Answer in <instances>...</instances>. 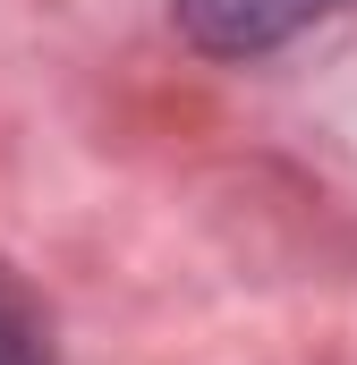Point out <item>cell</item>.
<instances>
[{
	"label": "cell",
	"instance_id": "obj_1",
	"mask_svg": "<svg viewBox=\"0 0 357 365\" xmlns=\"http://www.w3.org/2000/svg\"><path fill=\"white\" fill-rule=\"evenodd\" d=\"M349 0H178V34L213 60H256V51H281L289 34H306L315 17H332Z\"/></svg>",
	"mask_w": 357,
	"mask_h": 365
},
{
	"label": "cell",
	"instance_id": "obj_2",
	"mask_svg": "<svg viewBox=\"0 0 357 365\" xmlns=\"http://www.w3.org/2000/svg\"><path fill=\"white\" fill-rule=\"evenodd\" d=\"M0 365H43V340H34V323L0 297Z\"/></svg>",
	"mask_w": 357,
	"mask_h": 365
}]
</instances>
